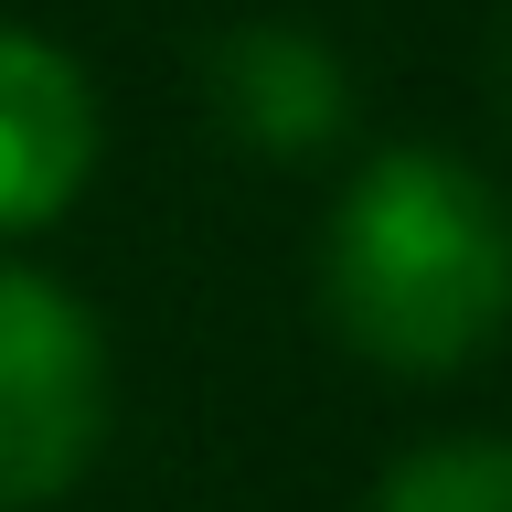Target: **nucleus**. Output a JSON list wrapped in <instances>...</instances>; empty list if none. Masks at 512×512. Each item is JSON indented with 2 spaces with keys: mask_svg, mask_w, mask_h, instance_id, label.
<instances>
[{
  "mask_svg": "<svg viewBox=\"0 0 512 512\" xmlns=\"http://www.w3.org/2000/svg\"><path fill=\"white\" fill-rule=\"evenodd\" d=\"M107 331L64 278L0 256V512H54L107 459Z\"/></svg>",
  "mask_w": 512,
  "mask_h": 512,
  "instance_id": "nucleus-2",
  "label": "nucleus"
},
{
  "mask_svg": "<svg viewBox=\"0 0 512 512\" xmlns=\"http://www.w3.org/2000/svg\"><path fill=\"white\" fill-rule=\"evenodd\" d=\"M320 310L374 374L438 384L512 331V203L459 150L395 139L342 171L320 224Z\"/></svg>",
  "mask_w": 512,
  "mask_h": 512,
  "instance_id": "nucleus-1",
  "label": "nucleus"
},
{
  "mask_svg": "<svg viewBox=\"0 0 512 512\" xmlns=\"http://www.w3.org/2000/svg\"><path fill=\"white\" fill-rule=\"evenodd\" d=\"M96 160H107L96 75L64 54L54 32L0 22V246L64 224L75 203H86Z\"/></svg>",
  "mask_w": 512,
  "mask_h": 512,
  "instance_id": "nucleus-3",
  "label": "nucleus"
},
{
  "mask_svg": "<svg viewBox=\"0 0 512 512\" xmlns=\"http://www.w3.org/2000/svg\"><path fill=\"white\" fill-rule=\"evenodd\" d=\"M203 107H214V128L246 160L299 171V160H331L352 139V64L331 54L310 22L256 11V22L214 32V54H203Z\"/></svg>",
  "mask_w": 512,
  "mask_h": 512,
  "instance_id": "nucleus-4",
  "label": "nucleus"
},
{
  "mask_svg": "<svg viewBox=\"0 0 512 512\" xmlns=\"http://www.w3.org/2000/svg\"><path fill=\"white\" fill-rule=\"evenodd\" d=\"M374 512H512V438H438L384 470Z\"/></svg>",
  "mask_w": 512,
  "mask_h": 512,
  "instance_id": "nucleus-5",
  "label": "nucleus"
},
{
  "mask_svg": "<svg viewBox=\"0 0 512 512\" xmlns=\"http://www.w3.org/2000/svg\"><path fill=\"white\" fill-rule=\"evenodd\" d=\"M491 86H502V118H512V11H502V32H491Z\"/></svg>",
  "mask_w": 512,
  "mask_h": 512,
  "instance_id": "nucleus-6",
  "label": "nucleus"
}]
</instances>
